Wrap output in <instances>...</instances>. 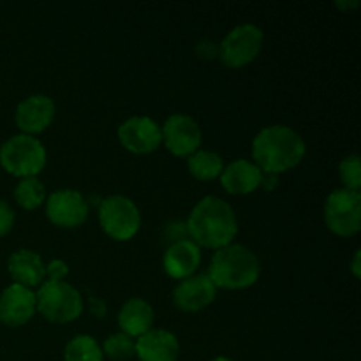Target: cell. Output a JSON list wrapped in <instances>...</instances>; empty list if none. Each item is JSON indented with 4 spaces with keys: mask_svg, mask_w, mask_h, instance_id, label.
Listing matches in <instances>:
<instances>
[{
    "mask_svg": "<svg viewBox=\"0 0 361 361\" xmlns=\"http://www.w3.org/2000/svg\"><path fill=\"white\" fill-rule=\"evenodd\" d=\"M0 164L11 175L30 178L46 166V148L37 137L16 134L0 147Z\"/></svg>",
    "mask_w": 361,
    "mask_h": 361,
    "instance_id": "277c9868",
    "label": "cell"
},
{
    "mask_svg": "<svg viewBox=\"0 0 361 361\" xmlns=\"http://www.w3.org/2000/svg\"><path fill=\"white\" fill-rule=\"evenodd\" d=\"M7 271L13 277L14 284L30 289L42 284L46 277V264L34 250L18 249L7 259Z\"/></svg>",
    "mask_w": 361,
    "mask_h": 361,
    "instance_id": "e0dca14e",
    "label": "cell"
},
{
    "mask_svg": "<svg viewBox=\"0 0 361 361\" xmlns=\"http://www.w3.org/2000/svg\"><path fill=\"white\" fill-rule=\"evenodd\" d=\"M14 226V212L4 200H0V236H6Z\"/></svg>",
    "mask_w": 361,
    "mask_h": 361,
    "instance_id": "d4e9b609",
    "label": "cell"
},
{
    "mask_svg": "<svg viewBox=\"0 0 361 361\" xmlns=\"http://www.w3.org/2000/svg\"><path fill=\"white\" fill-rule=\"evenodd\" d=\"M102 355L115 361H127L136 355V342L133 337L126 334H113L109 335L102 345Z\"/></svg>",
    "mask_w": 361,
    "mask_h": 361,
    "instance_id": "603a6c76",
    "label": "cell"
},
{
    "mask_svg": "<svg viewBox=\"0 0 361 361\" xmlns=\"http://www.w3.org/2000/svg\"><path fill=\"white\" fill-rule=\"evenodd\" d=\"M118 140L133 154H150L161 147L162 129L150 116H130L118 127Z\"/></svg>",
    "mask_w": 361,
    "mask_h": 361,
    "instance_id": "8fae6325",
    "label": "cell"
},
{
    "mask_svg": "<svg viewBox=\"0 0 361 361\" xmlns=\"http://www.w3.org/2000/svg\"><path fill=\"white\" fill-rule=\"evenodd\" d=\"M55 102L51 97L44 94H35L23 99L18 104L14 120L16 126L21 129V134H39L49 127V123L55 118Z\"/></svg>",
    "mask_w": 361,
    "mask_h": 361,
    "instance_id": "5bb4252c",
    "label": "cell"
},
{
    "mask_svg": "<svg viewBox=\"0 0 361 361\" xmlns=\"http://www.w3.org/2000/svg\"><path fill=\"white\" fill-rule=\"evenodd\" d=\"M324 221L335 235H356L361 228V194L345 187L330 192L324 203Z\"/></svg>",
    "mask_w": 361,
    "mask_h": 361,
    "instance_id": "52a82bcc",
    "label": "cell"
},
{
    "mask_svg": "<svg viewBox=\"0 0 361 361\" xmlns=\"http://www.w3.org/2000/svg\"><path fill=\"white\" fill-rule=\"evenodd\" d=\"M263 48V32L252 23L233 28L219 46V56L228 67H243L252 62Z\"/></svg>",
    "mask_w": 361,
    "mask_h": 361,
    "instance_id": "ba28073f",
    "label": "cell"
},
{
    "mask_svg": "<svg viewBox=\"0 0 361 361\" xmlns=\"http://www.w3.org/2000/svg\"><path fill=\"white\" fill-rule=\"evenodd\" d=\"M99 222L102 231L113 240L126 242L130 240L141 226L140 208L130 197L122 194H113L104 197L99 207Z\"/></svg>",
    "mask_w": 361,
    "mask_h": 361,
    "instance_id": "8992f818",
    "label": "cell"
},
{
    "mask_svg": "<svg viewBox=\"0 0 361 361\" xmlns=\"http://www.w3.org/2000/svg\"><path fill=\"white\" fill-rule=\"evenodd\" d=\"M305 150L303 137L288 126L264 127L252 141L254 164L268 175H279L298 166Z\"/></svg>",
    "mask_w": 361,
    "mask_h": 361,
    "instance_id": "7a4b0ae2",
    "label": "cell"
},
{
    "mask_svg": "<svg viewBox=\"0 0 361 361\" xmlns=\"http://www.w3.org/2000/svg\"><path fill=\"white\" fill-rule=\"evenodd\" d=\"M37 300L32 289L11 284L0 293V321L7 326H23L34 317Z\"/></svg>",
    "mask_w": 361,
    "mask_h": 361,
    "instance_id": "7c38bea8",
    "label": "cell"
},
{
    "mask_svg": "<svg viewBox=\"0 0 361 361\" xmlns=\"http://www.w3.org/2000/svg\"><path fill=\"white\" fill-rule=\"evenodd\" d=\"M69 274V268L63 261L53 259L46 264V275H48V281H63V277Z\"/></svg>",
    "mask_w": 361,
    "mask_h": 361,
    "instance_id": "484cf974",
    "label": "cell"
},
{
    "mask_svg": "<svg viewBox=\"0 0 361 361\" xmlns=\"http://www.w3.org/2000/svg\"><path fill=\"white\" fill-rule=\"evenodd\" d=\"M210 361H233V360L224 358V356H219V358H214V360H210Z\"/></svg>",
    "mask_w": 361,
    "mask_h": 361,
    "instance_id": "4dcf8cb0",
    "label": "cell"
},
{
    "mask_svg": "<svg viewBox=\"0 0 361 361\" xmlns=\"http://www.w3.org/2000/svg\"><path fill=\"white\" fill-rule=\"evenodd\" d=\"M178 355V338L168 330H150L136 341V356L140 361H176Z\"/></svg>",
    "mask_w": 361,
    "mask_h": 361,
    "instance_id": "2e32d148",
    "label": "cell"
},
{
    "mask_svg": "<svg viewBox=\"0 0 361 361\" xmlns=\"http://www.w3.org/2000/svg\"><path fill=\"white\" fill-rule=\"evenodd\" d=\"M187 233L197 247L222 249L235 240L238 221L228 201L217 196H204L192 208L187 221Z\"/></svg>",
    "mask_w": 361,
    "mask_h": 361,
    "instance_id": "6da1fadb",
    "label": "cell"
},
{
    "mask_svg": "<svg viewBox=\"0 0 361 361\" xmlns=\"http://www.w3.org/2000/svg\"><path fill=\"white\" fill-rule=\"evenodd\" d=\"M360 256H361V252H360V249L356 250L355 252V257H353V263H351V270H353V274H355V277L356 279H360Z\"/></svg>",
    "mask_w": 361,
    "mask_h": 361,
    "instance_id": "f1b7e54d",
    "label": "cell"
},
{
    "mask_svg": "<svg viewBox=\"0 0 361 361\" xmlns=\"http://www.w3.org/2000/svg\"><path fill=\"white\" fill-rule=\"evenodd\" d=\"M14 197H16V203L21 208H25V210H35V208L44 203L46 189L37 176L21 178L18 182L16 189H14Z\"/></svg>",
    "mask_w": 361,
    "mask_h": 361,
    "instance_id": "7402d4cb",
    "label": "cell"
},
{
    "mask_svg": "<svg viewBox=\"0 0 361 361\" xmlns=\"http://www.w3.org/2000/svg\"><path fill=\"white\" fill-rule=\"evenodd\" d=\"M217 295V288L207 274L190 275L173 289V303L183 312H200L210 305Z\"/></svg>",
    "mask_w": 361,
    "mask_h": 361,
    "instance_id": "4fadbf2b",
    "label": "cell"
},
{
    "mask_svg": "<svg viewBox=\"0 0 361 361\" xmlns=\"http://www.w3.org/2000/svg\"><path fill=\"white\" fill-rule=\"evenodd\" d=\"M88 307H90V314L95 317H104L106 314V305L101 298H95V296H90L88 298Z\"/></svg>",
    "mask_w": 361,
    "mask_h": 361,
    "instance_id": "83f0119b",
    "label": "cell"
},
{
    "mask_svg": "<svg viewBox=\"0 0 361 361\" xmlns=\"http://www.w3.org/2000/svg\"><path fill=\"white\" fill-rule=\"evenodd\" d=\"M154 309L143 298H130L122 305L118 312V326L122 334L129 337H141L152 330Z\"/></svg>",
    "mask_w": 361,
    "mask_h": 361,
    "instance_id": "d6986e66",
    "label": "cell"
},
{
    "mask_svg": "<svg viewBox=\"0 0 361 361\" xmlns=\"http://www.w3.org/2000/svg\"><path fill=\"white\" fill-rule=\"evenodd\" d=\"M201 263V250L192 240H180V242L169 243L164 252V271L171 279L183 281L190 277L197 270Z\"/></svg>",
    "mask_w": 361,
    "mask_h": 361,
    "instance_id": "9a60e30c",
    "label": "cell"
},
{
    "mask_svg": "<svg viewBox=\"0 0 361 361\" xmlns=\"http://www.w3.org/2000/svg\"><path fill=\"white\" fill-rule=\"evenodd\" d=\"M35 300L39 312L51 323H71L83 312L81 293L63 281L42 282Z\"/></svg>",
    "mask_w": 361,
    "mask_h": 361,
    "instance_id": "5b68a950",
    "label": "cell"
},
{
    "mask_svg": "<svg viewBox=\"0 0 361 361\" xmlns=\"http://www.w3.org/2000/svg\"><path fill=\"white\" fill-rule=\"evenodd\" d=\"M63 360L66 361H102L101 345L92 338L90 335H78L67 342L63 349Z\"/></svg>",
    "mask_w": 361,
    "mask_h": 361,
    "instance_id": "44dd1931",
    "label": "cell"
},
{
    "mask_svg": "<svg viewBox=\"0 0 361 361\" xmlns=\"http://www.w3.org/2000/svg\"><path fill=\"white\" fill-rule=\"evenodd\" d=\"M263 171L247 159L233 161L222 169L221 183L229 194H249L261 185Z\"/></svg>",
    "mask_w": 361,
    "mask_h": 361,
    "instance_id": "ac0fdd59",
    "label": "cell"
},
{
    "mask_svg": "<svg viewBox=\"0 0 361 361\" xmlns=\"http://www.w3.org/2000/svg\"><path fill=\"white\" fill-rule=\"evenodd\" d=\"M338 173H341V178H342V182H344L345 189L360 192L361 162H360L358 155L351 154V155H348L345 159H342L341 166H338Z\"/></svg>",
    "mask_w": 361,
    "mask_h": 361,
    "instance_id": "cb8c5ba5",
    "label": "cell"
},
{
    "mask_svg": "<svg viewBox=\"0 0 361 361\" xmlns=\"http://www.w3.org/2000/svg\"><path fill=\"white\" fill-rule=\"evenodd\" d=\"M46 215L59 228H78L87 221L88 203L78 190H56L46 197Z\"/></svg>",
    "mask_w": 361,
    "mask_h": 361,
    "instance_id": "30bf717a",
    "label": "cell"
},
{
    "mask_svg": "<svg viewBox=\"0 0 361 361\" xmlns=\"http://www.w3.org/2000/svg\"><path fill=\"white\" fill-rule=\"evenodd\" d=\"M224 169L222 157L214 150H197L189 157V171L197 180H215Z\"/></svg>",
    "mask_w": 361,
    "mask_h": 361,
    "instance_id": "ffe728a7",
    "label": "cell"
},
{
    "mask_svg": "<svg viewBox=\"0 0 361 361\" xmlns=\"http://www.w3.org/2000/svg\"><path fill=\"white\" fill-rule=\"evenodd\" d=\"M338 6H341V7H348V9H349V7H356V6H358V2H353V4H341V2H338Z\"/></svg>",
    "mask_w": 361,
    "mask_h": 361,
    "instance_id": "f546056e",
    "label": "cell"
},
{
    "mask_svg": "<svg viewBox=\"0 0 361 361\" xmlns=\"http://www.w3.org/2000/svg\"><path fill=\"white\" fill-rule=\"evenodd\" d=\"M196 55L203 60H214L215 56H219V44H215L214 41H208V39H203V41L197 42Z\"/></svg>",
    "mask_w": 361,
    "mask_h": 361,
    "instance_id": "4316f807",
    "label": "cell"
},
{
    "mask_svg": "<svg viewBox=\"0 0 361 361\" xmlns=\"http://www.w3.org/2000/svg\"><path fill=\"white\" fill-rule=\"evenodd\" d=\"M261 264L256 254L245 245L229 243L214 254L208 277L215 288L245 289L257 282Z\"/></svg>",
    "mask_w": 361,
    "mask_h": 361,
    "instance_id": "3957f363",
    "label": "cell"
},
{
    "mask_svg": "<svg viewBox=\"0 0 361 361\" xmlns=\"http://www.w3.org/2000/svg\"><path fill=\"white\" fill-rule=\"evenodd\" d=\"M162 129V141L166 148L176 157H190L200 148L203 134L196 120L183 113L168 116Z\"/></svg>",
    "mask_w": 361,
    "mask_h": 361,
    "instance_id": "9c48e42d",
    "label": "cell"
}]
</instances>
